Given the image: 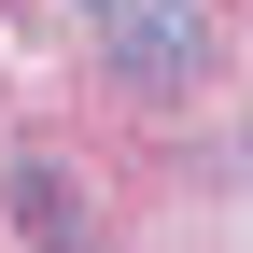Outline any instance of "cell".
<instances>
[{
	"mask_svg": "<svg viewBox=\"0 0 253 253\" xmlns=\"http://www.w3.org/2000/svg\"><path fill=\"white\" fill-rule=\"evenodd\" d=\"M113 56H126V71H183L197 42H183V14H126V28H113Z\"/></svg>",
	"mask_w": 253,
	"mask_h": 253,
	"instance_id": "cell-1",
	"label": "cell"
}]
</instances>
